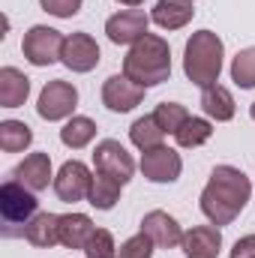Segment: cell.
I'll list each match as a JSON object with an SVG mask.
<instances>
[{
	"label": "cell",
	"instance_id": "cell-15",
	"mask_svg": "<svg viewBox=\"0 0 255 258\" xmlns=\"http://www.w3.org/2000/svg\"><path fill=\"white\" fill-rule=\"evenodd\" d=\"M180 249L186 252V258H219L222 231L216 225H195L189 231H183Z\"/></svg>",
	"mask_w": 255,
	"mask_h": 258
},
{
	"label": "cell",
	"instance_id": "cell-26",
	"mask_svg": "<svg viewBox=\"0 0 255 258\" xmlns=\"http://www.w3.org/2000/svg\"><path fill=\"white\" fill-rule=\"evenodd\" d=\"M231 81L243 90L255 87V48H243L231 60Z\"/></svg>",
	"mask_w": 255,
	"mask_h": 258
},
{
	"label": "cell",
	"instance_id": "cell-11",
	"mask_svg": "<svg viewBox=\"0 0 255 258\" xmlns=\"http://www.w3.org/2000/svg\"><path fill=\"white\" fill-rule=\"evenodd\" d=\"M144 90H147V87L135 84V81L126 78V75H111V78L102 84V105H105L108 111L126 114V111H132L135 105H141Z\"/></svg>",
	"mask_w": 255,
	"mask_h": 258
},
{
	"label": "cell",
	"instance_id": "cell-19",
	"mask_svg": "<svg viewBox=\"0 0 255 258\" xmlns=\"http://www.w3.org/2000/svg\"><path fill=\"white\" fill-rule=\"evenodd\" d=\"M201 111H204L210 120H216V123H228V120L234 117V111H237L231 90L222 87V84L204 87V90H201Z\"/></svg>",
	"mask_w": 255,
	"mask_h": 258
},
{
	"label": "cell",
	"instance_id": "cell-18",
	"mask_svg": "<svg viewBox=\"0 0 255 258\" xmlns=\"http://www.w3.org/2000/svg\"><path fill=\"white\" fill-rule=\"evenodd\" d=\"M27 93H30V78L15 66H3L0 69V105L18 108L27 102Z\"/></svg>",
	"mask_w": 255,
	"mask_h": 258
},
{
	"label": "cell",
	"instance_id": "cell-13",
	"mask_svg": "<svg viewBox=\"0 0 255 258\" xmlns=\"http://www.w3.org/2000/svg\"><path fill=\"white\" fill-rule=\"evenodd\" d=\"M141 231H144V234L153 240V246H159V249H174V246L183 243V228H180L177 219H174L171 213H165V210H150V213H144Z\"/></svg>",
	"mask_w": 255,
	"mask_h": 258
},
{
	"label": "cell",
	"instance_id": "cell-5",
	"mask_svg": "<svg viewBox=\"0 0 255 258\" xmlns=\"http://www.w3.org/2000/svg\"><path fill=\"white\" fill-rule=\"evenodd\" d=\"M78 105V90L75 84H69L63 78H54L42 87L39 93V102H36V114L42 120H63L75 111Z\"/></svg>",
	"mask_w": 255,
	"mask_h": 258
},
{
	"label": "cell",
	"instance_id": "cell-3",
	"mask_svg": "<svg viewBox=\"0 0 255 258\" xmlns=\"http://www.w3.org/2000/svg\"><path fill=\"white\" fill-rule=\"evenodd\" d=\"M222 57H225V45L213 30H198L186 39L183 48V72L195 87H210L219 81L222 72Z\"/></svg>",
	"mask_w": 255,
	"mask_h": 258
},
{
	"label": "cell",
	"instance_id": "cell-7",
	"mask_svg": "<svg viewBox=\"0 0 255 258\" xmlns=\"http://www.w3.org/2000/svg\"><path fill=\"white\" fill-rule=\"evenodd\" d=\"M93 168L99 174H108V177L120 180V183H129L132 174H135L132 156L126 153V147L120 141H114V138H105V141L96 144V150H93Z\"/></svg>",
	"mask_w": 255,
	"mask_h": 258
},
{
	"label": "cell",
	"instance_id": "cell-20",
	"mask_svg": "<svg viewBox=\"0 0 255 258\" xmlns=\"http://www.w3.org/2000/svg\"><path fill=\"white\" fill-rule=\"evenodd\" d=\"M93 234V222L87 213H63L60 216V243L66 249H84Z\"/></svg>",
	"mask_w": 255,
	"mask_h": 258
},
{
	"label": "cell",
	"instance_id": "cell-27",
	"mask_svg": "<svg viewBox=\"0 0 255 258\" xmlns=\"http://www.w3.org/2000/svg\"><path fill=\"white\" fill-rule=\"evenodd\" d=\"M153 117H156V123L165 129V132H171V135H174L177 129L189 120V111H186L180 102H159V105H156V111H153Z\"/></svg>",
	"mask_w": 255,
	"mask_h": 258
},
{
	"label": "cell",
	"instance_id": "cell-17",
	"mask_svg": "<svg viewBox=\"0 0 255 258\" xmlns=\"http://www.w3.org/2000/svg\"><path fill=\"white\" fill-rule=\"evenodd\" d=\"M195 15L192 3L186 0H156L153 9H150V21H156L162 30H180L186 27Z\"/></svg>",
	"mask_w": 255,
	"mask_h": 258
},
{
	"label": "cell",
	"instance_id": "cell-33",
	"mask_svg": "<svg viewBox=\"0 0 255 258\" xmlns=\"http://www.w3.org/2000/svg\"><path fill=\"white\" fill-rule=\"evenodd\" d=\"M249 117H252V120H255V102H252V105H249Z\"/></svg>",
	"mask_w": 255,
	"mask_h": 258
},
{
	"label": "cell",
	"instance_id": "cell-31",
	"mask_svg": "<svg viewBox=\"0 0 255 258\" xmlns=\"http://www.w3.org/2000/svg\"><path fill=\"white\" fill-rule=\"evenodd\" d=\"M231 258H255V234L240 237V240L231 246Z\"/></svg>",
	"mask_w": 255,
	"mask_h": 258
},
{
	"label": "cell",
	"instance_id": "cell-4",
	"mask_svg": "<svg viewBox=\"0 0 255 258\" xmlns=\"http://www.w3.org/2000/svg\"><path fill=\"white\" fill-rule=\"evenodd\" d=\"M63 42L66 36L54 27H45V24H36L24 33L21 39V51H24V60L33 66H51L60 60L63 54Z\"/></svg>",
	"mask_w": 255,
	"mask_h": 258
},
{
	"label": "cell",
	"instance_id": "cell-30",
	"mask_svg": "<svg viewBox=\"0 0 255 258\" xmlns=\"http://www.w3.org/2000/svg\"><path fill=\"white\" fill-rule=\"evenodd\" d=\"M81 3L84 0H39V6L48 15H54V18H72V15H78L81 12Z\"/></svg>",
	"mask_w": 255,
	"mask_h": 258
},
{
	"label": "cell",
	"instance_id": "cell-8",
	"mask_svg": "<svg viewBox=\"0 0 255 258\" xmlns=\"http://www.w3.org/2000/svg\"><path fill=\"white\" fill-rule=\"evenodd\" d=\"M183 171V159L177 150L171 147H153V150H144L141 153V174L150 180V183H174Z\"/></svg>",
	"mask_w": 255,
	"mask_h": 258
},
{
	"label": "cell",
	"instance_id": "cell-34",
	"mask_svg": "<svg viewBox=\"0 0 255 258\" xmlns=\"http://www.w3.org/2000/svg\"><path fill=\"white\" fill-rule=\"evenodd\" d=\"M186 3H192V0H186Z\"/></svg>",
	"mask_w": 255,
	"mask_h": 258
},
{
	"label": "cell",
	"instance_id": "cell-24",
	"mask_svg": "<svg viewBox=\"0 0 255 258\" xmlns=\"http://www.w3.org/2000/svg\"><path fill=\"white\" fill-rule=\"evenodd\" d=\"M33 141V129L21 120H3L0 123V147L3 153H21L24 147H30Z\"/></svg>",
	"mask_w": 255,
	"mask_h": 258
},
{
	"label": "cell",
	"instance_id": "cell-12",
	"mask_svg": "<svg viewBox=\"0 0 255 258\" xmlns=\"http://www.w3.org/2000/svg\"><path fill=\"white\" fill-rule=\"evenodd\" d=\"M147 24H150V18L141 9H126L105 21V33L114 45H135L138 39L147 36Z\"/></svg>",
	"mask_w": 255,
	"mask_h": 258
},
{
	"label": "cell",
	"instance_id": "cell-22",
	"mask_svg": "<svg viewBox=\"0 0 255 258\" xmlns=\"http://www.w3.org/2000/svg\"><path fill=\"white\" fill-rule=\"evenodd\" d=\"M120 180H114V177H108V174H93V183H90V195H87V201L96 207V210H111L117 201H120Z\"/></svg>",
	"mask_w": 255,
	"mask_h": 258
},
{
	"label": "cell",
	"instance_id": "cell-28",
	"mask_svg": "<svg viewBox=\"0 0 255 258\" xmlns=\"http://www.w3.org/2000/svg\"><path fill=\"white\" fill-rule=\"evenodd\" d=\"M84 258H117V246H114L111 231L93 228V234H90V240L84 246Z\"/></svg>",
	"mask_w": 255,
	"mask_h": 258
},
{
	"label": "cell",
	"instance_id": "cell-6",
	"mask_svg": "<svg viewBox=\"0 0 255 258\" xmlns=\"http://www.w3.org/2000/svg\"><path fill=\"white\" fill-rule=\"evenodd\" d=\"M0 213L6 225H27L36 216V195L18 180H6L0 186Z\"/></svg>",
	"mask_w": 255,
	"mask_h": 258
},
{
	"label": "cell",
	"instance_id": "cell-16",
	"mask_svg": "<svg viewBox=\"0 0 255 258\" xmlns=\"http://www.w3.org/2000/svg\"><path fill=\"white\" fill-rule=\"evenodd\" d=\"M24 240L30 246H39V249H51L60 243V216L57 213H36L27 225H24Z\"/></svg>",
	"mask_w": 255,
	"mask_h": 258
},
{
	"label": "cell",
	"instance_id": "cell-21",
	"mask_svg": "<svg viewBox=\"0 0 255 258\" xmlns=\"http://www.w3.org/2000/svg\"><path fill=\"white\" fill-rule=\"evenodd\" d=\"M162 138H165V129L156 123V117H153V114H144V117H138V120L129 126V141H132L138 150L162 147Z\"/></svg>",
	"mask_w": 255,
	"mask_h": 258
},
{
	"label": "cell",
	"instance_id": "cell-32",
	"mask_svg": "<svg viewBox=\"0 0 255 258\" xmlns=\"http://www.w3.org/2000/svg\"><path fill=\"white\" fill-rule=\"evenodd\" d=\"M117 3H123V6H141L144 0H117Z\"/></svg>",
	"mask_w": 255,
	"mask_h": 258
},
{
	"label": "cell",
	"instance_id": "cell-25",
	"mask_svg": "<svg viewBox=\"0 0 255 258\" xmlns=\"http://www.w3.org/2000/svg\"><path fill=\"white\" fill-rule=\"evenodd\" d=\"M210 135H213V126H210V120H204V117H189L183 126L174 132V138H177V144L180 147H201L204 141H210Z\"/></svg>",
	"mask_w": 255,
	"mask_h": 258
},
{
	"label": "cell",
	"instance_id": "cell-1",
	"mask_svg": "<svg viewBox=\"0 0 255 258\" xmlns=\"http://www.w3.org/2000/svg\"><path fill=\"white\" fill-rule=\"evenodd\" d=\"M249 195H252V183L240 168L216 165L210 171V180L204 183L198 201H201V213L210 219V225L219 228V225H231L240 216Z\"/></svg>",
	"mask_w": 255,
	"mask_h": 258
},
{
	"label": "cell",
	"instance_id": "cell-29",
	"mask_svg": "<svg viewBox=\"0 0 255 258\" xmlns=\"http://www.w3.org/2000/svg\"><path fill=\"white\" fill-rule=\"evenodd\" d=\"M117 258H153V240L144 231H138L117 249Z\"/></svg>",
	"mask_w": 255,
	"mask_h": 258
},
{
	"label": "cell",
	"instance_id": "cell-9",
	"mask_svg": "<svg viewBox=\"0 0 255 258\" xmlns=\"http://www.w3.org/2000/svg\"><path fill=\"white\" fill-rule=\"evenodd\" d=\"M90 183H93V174L84 162L78 159H69L60 165L57 177H54V192L60 201L66 204H75V201H84L90 195Z\"/></svg>",
	"mask_w": 255,
	"mask_h": 258
},
{
	"label": "cell",
	"instance_id": "cell-2",
	"mask_svg": "<svg viewBox=\"0 0 255 258\" xmlns=\"http://www.w3.org/2000/svg\"><path fill=\"white\" fill-rule=\"evenodd\" d=\"M123 75L132 78L141 87H156L171 78V48L162 36L147 33L135 45H129V54L123 57Z\"/></svg>",
	"mask_w": 255,
	"mask_h": 258
},
{
	"label": "cell",
	"instance_id": "cell-10",
	"mask_svg": "<svg viewBox=\"0 0 255 258\" xmlns=\"http://www.w3.org/2000/svg\"><path fill=\"white\" fill-rule=\"evenodd\" d=\"M99 45L90 33H69L63 42V54H60V63L72 72H90L99 66Z\"/></svg>",
	"mask_w": 255,
	"mask_h": 258
},
{
	"label": "cell",
	"instance_id": "cell-23",
	"mask_svg": "<svg viewBox=\"0 0 255 258\" xmlns=\"http://www.w3.org/2000/svg\"><path fill=\"white\" fill-rule=\"evenodd\" d=\"M96 138V123L90 120V117H69L66 120V126L60 129V141H63L66 147H72V150H81V147H87L90 141Z\"/></svg>",
	"mask_w": 255,
	"mask_h": 258
},
{
	"label": "cell",
	"instance_id": "cell-14",
	"mask_svg": "<svg viewBox=\"0 0 255 258\" xmlns=\"http://www.w3.org/2000/svg\"><path fill=\"white\" fill-rule=\"evenodd\" d=\"M12 177H15L21 186H27L30 192L48 189V183L54 180V174H51V156H48V153H30V156H24V159L15 165Z\"/></svg>",
	"mask_w": 255,
	"mask_h": 258
}]
</instances>
